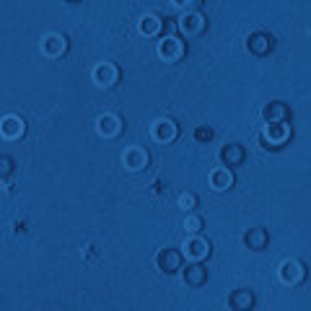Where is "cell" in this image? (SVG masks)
Here are the masks:
<instances>
[{
  "instance_id": "6da1fadb",
  "label": "cell",
  "mask_w": 311,
  "mask_h": 311,
  "mask_svg": "<svg viewBox=\"0 0 311 311\" xmlns=\"http://www.w3.org/2000/svg\"><path fill=\"white\" fill-rule=\"evenodd\" d=\"M210 182H213V190H226L228 184H231V174H228V171H213L210 174Z\"/></svg>"
},
{
  "instance_id": "7a4b0ae2",
  "label": "cell",
  "mask_w": 311,
  "mask_h": 311,
  "mask_svg": "<svg viewBox=\"0 0 311 311\" xmlns=\"http://www.w3.org/2000/svg\"><path fill=\"white\" fill-rule=\"evenodd\" d=\"M187 254H190V257H205L208 249H205V244H202V241H187Z\"/></svg>"
}]
</instances>
